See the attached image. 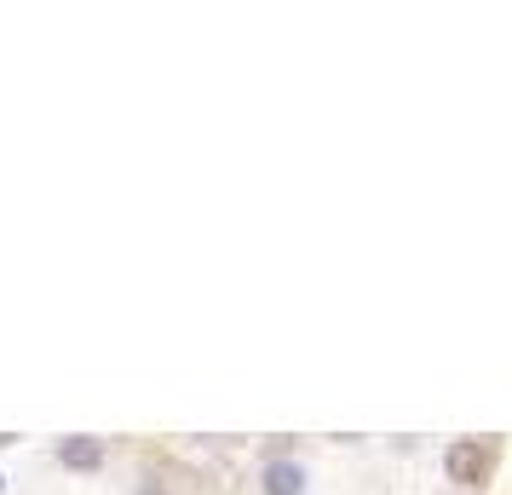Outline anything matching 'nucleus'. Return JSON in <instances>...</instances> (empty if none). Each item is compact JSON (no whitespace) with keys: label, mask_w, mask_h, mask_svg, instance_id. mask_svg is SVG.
I'll return each instance as SVG.
<instances>
[{"label":"nucleus","mask_w":512,"mask_h":495,"mask_svg":"<svg viewBox=\"0 0 512 495\" xmlns=\"http://www.w3.org/2000/svg\"><path fill=\"white\" fill-rule=\"evenodd\" d=\"M484 472H489V455L478 444H455L449 449V478H455V484H478Z\"/></svg>","instance_id":"obj_1"},{"label":"nucleus","mask_w":512,"mask_h":495,"mask_svg":"<svg viewBox=\"0 0 512 495\" xmlns=\"http://www.w3.org/2000/svg\"><path fill=\"white\" fill-rule=\"evenodd\" d=\"M58 461L75 467V472H93L98 461H104V449H98V438H64V444H58Z\"/></svg>","instance_id":"obj_2"},{"label":"nucleus","mask_w":512,"mask_h":495,"mask_svg":"<svg viewBox=\"0 0 512 495\" xmlns=\"http://www.w3.org/2000/svg\"><path fill=\"white\" fill-rule=\"evenodd\" d=\"M305 490V472L294 461H271L265 467V495H300Z\"/></svg>","instance_id":"obj_3"}]
</instances>
